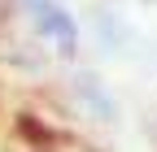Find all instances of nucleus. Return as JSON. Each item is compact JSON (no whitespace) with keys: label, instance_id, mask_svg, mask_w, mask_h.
<instances>
[{"label":"nucleus","instance_id":"f03ea898","mask_svg":"<svg viewBox=\"0 0 157 152\" xmlns=\"http://www.w3.org/2000/svg\"><path fill=\"white\" fill-rule=\"evenodd\" d=\"M96 26H101V39H105V44H127V39H131V31L122 26V17H113L109 9L96 13Z\"/></svg>","mask_w":157,"mask_h":152},{"label":"nucleus","instance_id":"7ed1b4c3","mask_svg":"<svg viewBox=\"0 0 157 152\" xmlns=\"http://www.w3.org/2000/svg\"><path fill=\"white\" fill-rule=\"evenodd\" d=\"M144 5H157V0H144Z\"/></svg>","mask_w":157,"mask_h":152},{"label":"nucleus","instance_id":"f257e3e1","mask_svg":"<svg viewBox=\"0 0 157 152\" xmlns=\"http://www.w3.org/2000/svg\"><path fill=\"white\" fill-rule=\"evenodd\" d=\"M31 17H35V31L44 35V39H57V48H61L66 56L74 52V44H78L74 17L57 5V0H31Z\"/></svg>","mask_w":157,"mask_h":152}]
</instances>
